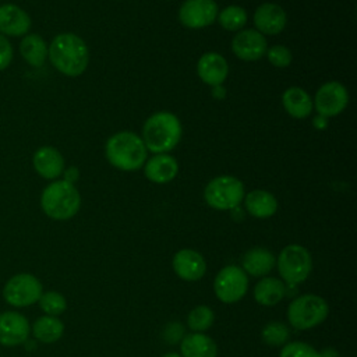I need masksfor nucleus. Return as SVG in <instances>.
<instances>
[{
	"label": "nucleus",
	"mask_w": 357,
	"mask_h": 357,
	"mask_svg": "<svg viewBox=\"0 0 357 357\" xmlns=\"http://www.w3.org/2000/svg\"><path fill=\"white\" fill-rule=\"evenodd\" d=\"M47 57L61 74L78 77L88 67L89 50L82 38L71 32H64L52 39L47 46Z\"/></svg>",
	"instance_id": "f257e3e1"
},
{
	"label": "nucleus",
	"mask_w": 357,
	"mask_h": 357,
	"mask_svg": "<svg viewBox=\"0 0 357 357\" xmlns=\"http://www.w3.org/2000/svg\"><path fill=\"white\" fill-rule=\"evenodd\" d=\"M181 123L170 112H158L148 117L142 128V141L148 151L167 153L181 138Z\"/></svg>",
	"instance_id": "f03ea898"
},
{
	"label": "nucleus",
	"mask_w": 357,
	"mask_h": 357,
	"mask_svg": "<svg viewBox=\"0 0 357 357\" xmlns=\"http://www.w3.org/2000/svg\"><path fill=\"white\" fill-rule=\"evenodd\" d=\"M146 151L142 138L131 131H120L112 135L105 146L109 163L126 172L142 167L146 160Z\"/></svg>",
	"instance_id": "7ed1b4c3"
},
{
	"label": "nucleus",
	"mask_w": 357,
	"mask_h": 357,
	"mask_svg": "<svg viewBox=\"0 0 357 357\" xmlns=\"http://www.w3.org/2000/svg\"><path fill=\"white\" fill-rule=\"evenodd\" d=\"M40 206L45 215L50 219L67 220L79 211L81 195L74 184L64 180H56L43 188Z\"/></svg>",
	"instance_id": "20e7f679"
},
{
	"label": "nucleus",
	"mask_w": 357,
	"mask_h": 357,
	"mask_svg": "<svg viewBox=\"0 0 357 357\" xmlns=\"http://www.w3.org/2000/svg\"><path fill=\"white\" fill-rule=\"evenodd\" d=\"M204 197L209 206L219 211H231L244 199V185L234 176H218L206 184Z\"/></svg>",
	"instance_id": "39448f33"
},
{
	"label": "nucleus",
	"mask_w": 357,
	"mask_h": 357,
	"mask_svg": "<svg viewBox=\"0 0 357 357\" xmlns=\"http://www.w3.org/2000/svg\"><path fill=\"white\" fill-rule=\"evenodd\" d=\"M329 308L326 301L315 294L294 298L287 308V319L296 329H310L325 321Z\"/></svg>",
	"instance_id": "423d86ee"
},
{
	"label": "nucleus",
	"mask_w": 357,
	"mask_h": 357,
	"mask_svg": "<svg viewBox=\"0 0 357 357\" xmlns=\"http://www.w3.org/2000/svg\"><path fill=\"white\" fill-rule=\"evenodd\" d=\"M312 269L311 255L300 244L286 245L278 258V271L289 286L304 282Z\"/></svg>",
	"instance_id": "0eeeda50"
},
{
	"label": "nucleus",
	"mask_w": 357,
	"mask_h": 357,
	"mask_svg": "<svg viewBox=\"0 0 357 357\" xmlns=\"http://www.w3.org/2000/svg\"><path fill=\"white\" fill-rule=\"evenodd\" d=\"M42 293L43 287L39 279L35 275L26 272L13 275L4 283L1 291L4 301L15 308H24L38 303Z\"/></svg>",
	"instance_id": "6e6552de"
},
{
	"label": "nucleus",
	"mask_w": 357,
	"mask_h": 357,
	"mask_svg": "<svg viewBox=\"0 0 357 357\" xmlns=\"http://www.w3.org/2000/svg\"><path fill=\"white\" fill-rule=\"evenodd\" d=\"M247 287L248 279L245 272L234 265H229L220 269L213 282L216 297L226 304L241 300L247 293Z\"/></svg>",
	"instance_id": "1a4fd4ad"
},
{
	"label": "nucleus",
	"mask_w": 357,
	"mask_h": 357,
	"mask_svg": "<svg viewBox=\"0 0 357 357\" xmlns=\"http://www.w3.org/2000/svg\"><path fill=\"white\" fill-rule=\"evenodd\" d=\"M349 103L347 89L337 81H329L319 86L315 93L314 106L319 116L332 117L342 113Z\"/></svg>",
	"instance_id": "9d476101"
},
{
	"label": "nucleus",
	"mask_w": 357,
	"mask_h": 357,
	"mask_svg": "<svg viewBox=\"0 0 357 357\" xmlns=\"http://www.w3.org/2000/svg\"><path fill=\"white\" fill-rule=\"evenodd\" d=\"M218 17L215 0H185L178 10L180 22L190 29H201L211 25Z\"/></svg>",
	"instance_id": "9b49d317"
},
{
	"label": "nucleus",
	"mask_w": 357,
	"mask_h": 357,
	"mask_svg": "<svg viewBox=\"0 0 357 357\" xmlns=\"http://www.w3.org/2000/svg\"><path fill=\"white\" fill-rule=\"evenodd\" d=\"M31 333V325L25 315L17 311L0 312V344L15 347L24 344Z\"/></svg>",
	"instance_id": "f8f14e48"
},
{
	"label": "nucleus",
	"mask_w": 357,
	"mask_h": 357,
	"mask_svg": "<svg viewBox=\"0 0 357 357\" xmlns=\"http://www.w3.org/2000/svg\"><path fill=\"white\" fill-rule=\"evenodd\" d=\"M266 39L257 29L240 31L231 40L233 53L244 61L259 60L266 53Z\"/></svg>",
	"instance_id": "ddd939ff"
},
{
	"label": "nucleus",
	"mask_w": 357,
	"mask_h": 357,
	"mask_svg": "<svg viewBox=\"0 0 357 357\" xmlns=\"http://www.w3.org/2000/svg\"><path fill=\"white\" fill-rule=\"evenodd\" d=\"M31 28V17L17 4L0 6V33L4 36H25Z\"/></svg>",
	"instance_id": "4468645a"
},
{
	"label": "nucleus",
	"mask_w": 357,
	"mask_h": 357,
	"mask_svg": "<svg viewBox=\"0 0 357 357\" xmlns=\"http://www.w3.org/2000/svg\"><path fill=\"white\" fill-rule=\"evenodd\" d=\"M32 165L40 177L46 180H54L61 176L64 170V158L54 146L45 145L35 151L32 156Z\"/></svg>",
	"instance_id": "2eb2a0df"
},
{
	"label": "nucleus",
	"mask_w": 357,
	"mask_h": 357,
	"mask_svg": "<svg viewBox=\"0 0 357 357\" xmlns=\"http://www.w3.org/2000/svg\"><path fill=\"white\" fill-rule=\"evenodd\" d=\"M286 11L275 3H264L254 13V24L261 33L276 35L286 26Z\"/></svg>",
	"instance_id": "dca6fc26"
},
{
	"label": "nucleus",
	"mask_w": 357,
	"mask_h": 357,
	"mask_svg": "<svg viewBox=\"0 0 357 357\" xmlns=\"http://www.w3.org/2000/svg\"><path fill=\"white\" fill-rule=\"evenodd\" d=\"M173 269L178 278L187 282L199 280L206 271L204 257L194 250H180L173 258Z\"/></svg>",
	"instance_id": "f3484780"
},
{
	"label": "nucleus",
	"mask_w": 357,
	"mask_h": 357,
	"mask_svg": "<svg viewBox=\"0 0 357 357\" xmlns=\"http://www.w3.org/2000/svg\"><path fill=\"white\" fill-rule=\"evenodd\" d=\"M197 73L205 84L216 86L226 79L229 74V66L223 56L215 52H208L199 57Z\"/></svg>",
	"instance_id": "a211bd4d"
},
{
	"label": "nucleus",
	"mask_w": 357,
	"mask_h": 357,
	"mask_svg": "<svg viewBox=\"0 0 357 357\" xmlns=\"http://www.w3.org/2000/svg\"><path fill=\"white\" fill-rule=\"evenodd\" d=\"M144 165L145 177L156 184L169 183L178 173V162L169 153H156Z\"/></svg>",
	"instance_id": "6ab92c4d"
},
{
	"label": "nucleus",
	"mask_w": 357,
	"mask_h": 357,
	"mask_svg": "<svg viewBox=\"0 0 357 357\" xmlns=\"http://www.w3.org/2000/svg\"><path fill=\"white\" fill-rule=\"evenodd\" d=\"M284 110L294 119H305L312 112L311 96L298 86L287 88L282 95Z\"/></svg>",
	"instance_id": "aec40b11"
},
{
	"label": "nucleus",
	"mask_w": 357,
	"mask_h": 357,
	"mask_svg": "<svg viewBox=\"0 0 357 357\" xmlns=\"http://www.w3.org/2000/svg\"><path fill=\"white\" fill-rule=\"evenodd\" d=\"M275 255L262 247L248 250L243 255V271L252 276H264L275 266Z\"/></svg>",
	"instance_id": "412c9836"
},
{
	"label": "nucleus",
	"mask_w": 357,
	"mask_h": 357,
	"mask_svg": "<svg viewBox=\"0 0 357 357\" xmlns=\"http://www.w3.org/2000/svg\"><path fill=\"white\" fill-rule=\"evenodd\" d=\"M244 204H245L247 212L254 218H259V219L269 218L275 215V212L278 211L276 198L265 190H254L248 192L244 197Z\"/></svg>",
	"instance_id": "4be33fe9"
},
{
	"label": "nucleus",
	"mask_w": 357,
	"mask_h": 357,
	"mask_svg": "<svg viewBox=\"0 0 357 357\" xmlns=\"http://www.w3.org/2000/svg\"><path fill=\"white\" fill-rule=\"evenodd\" d=\"M180 350L183 357H216L218 354L216 343L201 332L185 335Z\"/></svg>",
	"instance_id": "5701e85b"
},
{
	"label": "nucleus",
	"mask_w": 357,
	"mask_h": 357,
	"mask_svg": "<svg viewBox=\"0 0 357 357\" xmlns=\"http://www.w3.org/2000/svg\"><path fill=\"white\" fill-rule=\"evenodd\" d=\"M22 59L32 67H42L47 57V45L38 33H26L20 42Z\"/></svg>",
	"instance_id": "b1692460"
},
{
	"label": "nucleus",
	"mask_w": 357,
	"mask_h": 357,
	"mask_svg": "<svg viewBox=\"0 0 357 357\" xmlns=\"http://www.w3.org/2000/svg\"><path fill=\"white\" fill-rule=\"evenodd\" d=\"M286 296V286L276 278H264L254 287V297L262 305H275Z\"/></svg>",
	"instance_id": "393cba45"
},
{
	"label": "nucleus",
	"mask_w": 357,
	"mask_h": 357,
	"mask_svg": "<svg viewBox=\"0 0 357 357\" xmlns=\"http://www.w3.org/2000/svg\"><path fill=\"white\" fill-rule=\"evenodd\" d=\"M31 331L36 340L42 343H54L63 336L64 325L57 317L43 315L33 322Z\"/></svg>",
	"instance_id": "a878e982"
},
{
	"label": "nucleus",
	"mask_w": 357,
	"mask_h": 357,
	"mask_svg": "<svg viewBox=\"0 0 357 357\" xmlns=\"http://www.w3.org/2000/svg\"><path fill=\"white\" fill-rule=\"evenodd\" d=\"M220 25L227 31H238L247 22V11L240 6H227L218 17Z\"/></svg>",
	"instance_id": "bb28decb"
},
{
	"label": "nucleus",
	"mask_w": 357,
	"mask_h": 357,
	"mask_svg": "<svg viewBox=\"0 0 357 357\" xmlns=\"http://www.w3.org/2000/svg\"><path fill=\"white\" fill-rule=\"evenodd\" d=\"M40 310L46 314V315H52V317H57L60 314H63L67 308V301L66 297L54 290L50 291H45L42 293V296L38 300Z\"/></svg>",
	"instance_id": "cd10ccee"
},
{
	"label": "nucleus",
	"mask_w": 357,
	"mask_h": 357,
	"mask_svg": "<svg viewBox=\"0 0 357 357\" xmlns=\"http://www.w3.org/2000/svg\"><path fill=\"white\" fill-rule=\"evenodd\" d=\"M213 319H215V315L209 307L198 305L188 314L187 324H188L190 329H192L195 332H202L212 326Z\"/></svg>",
	"instance_id": "c85d7f7f"
},
{
	"label": "nucleus",
	"mask_w": 357,
	"mask_h": 357,
	"mask_svg": "<svg viewBox=\"0 0 357 357\" xmlns=\"http://www.w3.org/2000/svg\"><path fill=\"white\" fill-rule=\"evenodd\" d=\"M289 339V328L282 322H269L262 329V340L268 346H282Z\"/></svg>",
	"instance_id": "c756f323"
},
{
	"label": "nucleus",
	"mask_w": 357,
	"mask_h": 357,
	"mask_svg": "<svg viewBox=\"0 0 357 357\" xmlns=\"http://www.w3.org/2000/svg\"><path fill=\"white\" fill-rule=\"evenodd\" d=\"M280 357H322V356L312 346L304 342H291L282 349Z\"/></svg>",
	"instance_id": "7c9ffc66"
},
{
	"label": "nucleus",
	"mask_w": 357,
	"mask_h": 357,
	"mask_svg": "<svg viewBox=\"0 0 357 357\" xmlns=\"http://www.w3.org/2000/svg\"><path fill=\"white\" fill-rule=\"evenodd\" d=\"M265 54L268 56L269 63L275 67L283 68L291 63V53H290L289 47H286L283 45H275V46L266 49Z\"/></svg>",
	"instance_id": "2f4dec72"
},
{
	"label": "nucleus",
	"mask_w": 357,
	"mask_h": 357,
	"mask_svg": "<svg viewBox=\"0 0 357 357\" xmlns=\"http://www.w3.org/2000/svg\"><path fill=\"white\" fill-rule=\"evenodd\" d=\"M14 59V49L7 36L0 33V71L6 70Z\"/></svg>",
	"instance_id": "473e14b6"
},
{
	"label": "nucleus",
	"mask_w": 357,
	"mask_h": 357,
	"mask_svg": "<svg viewBox=\"0 0 357 357\" xmlns=\"http://www.w3.org/2000/svg\"><path fill=\"white\" fill-rule=\"evenodd\" d=\"M181 336H183V326H181L180 324L173 322L172 325L167 326L166 333H165V339H166L167 342L176 343V342H178V340L181 339Z\"/></svg>",
	"instance_id": "72a5a7b5"
},
{
	"label": "nucleus",
	"mask_w": 357,
	"mask_h": 357,
	"mask_svg": "<svg viewBox=\"0 0 357 357\" xmlns=\"http://www.w3.org/2000/svg\"><path fill=\"white\" fill-rule=\"evenodd\" d=\"M61 174H63V180L70 183V184H74L79 178V172H78V169L75 166L67 167L66 170H63Z\"/></svg>",
	"instance_id": "f704fd0d"
},
{
	"label": "nucleus",
	"mask_w": 357,
	"mask_h": 357,
	"mask_svg": "<svg viewBox=\"0 0 357 357\" xmlns=\"http://www.w3.org/2000/svg\"><path fill=\"white\" fill-rule=\"evenodd\" d=\"M312 124H314L315 128L324 130V128H326V126H328V119L324 117V116H317V117H314Z\"/></svg>",
	"instance_id": "c9c22d12"
},
{
	"label": "nucleus",
	"mask_w": 357,
	"mask_h": 357,
	"mask_svg": "<svg viewBox=\"0 0 357 357\" xmlns=\"http://www.w3.org/2000/svg\"><path fill=\"white\" fill-rule=\"evenodd\" d=\"M162 357H181V356L177 354V353H166V354H163Z\"/></svg>",
	"instance_id": "e433bc0d"
}]
</instances>
